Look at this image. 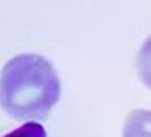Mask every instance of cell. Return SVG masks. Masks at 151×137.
Returning a JSON list of instances; mask_svg holds the SVG:
<instances>
[{
	"label": "cell",
	"mask_w": 151,
	"mask_h": 137,
	"mask_svg": "<svg viewBox=\"0 0 151 137\" xmlns=\"http://www.w3.org/2000/svg\"><path fill=\"white\" fill-rule=\"evenodd\" d=\"M60 98L55 66L37 53L9 59L0 73V107L14 119H46Z\"/></svg>",
	"instance_id": "obj_1"
},
{
	"label": "cell",
	"mask_w": 151,
	"mask_h": 137,
	"mask_svg": "<svg viewBox=\"0 0 151 137\" xmlns=\"http://www.w3.org/2000/svg\"><path fill=\"white\" fill-rule=\"evenodd\" d=\"M123 137H151V110L135 109L126 116Z\"/></svg>",
	"instance_id": "obj_2"
},
{
	"label": "cell",
	"mask_w": 151,
	"mask_h": 137,
	"mask_svg": "<svg viewBox=\"0 0 151 137\" xmlns=\"http://www.w3.org/2000/svg\"><path fill=\"white\" fill-rule=\"evenodd\" d=\"M2 137H46V130L37 121H29Z\"/></svg>",
	"instance_id": "obj_4"
},
{
	"label": "cell",
	"mask_w": 151,
	"mask_h": 137,
	"mask_svg": "<svg viewBox=\"0 0 151 137\" xmlns=\"http://www.w3.org/2000/svg\"><path fill=\"white\" fill-rule=\"evenodd\" d=\"M137 71L140 80L151 89V36L144 41L137 55Z\"/></svg>",
	"instance_id": "obj_3"
}]
</instances>
